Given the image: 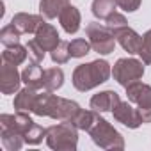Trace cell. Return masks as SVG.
I'll return each instance as SVG.
<instances>
[{
  "mask_svg": "<svg viewBox=\"0 0 151 151\" xmlns=\"http://www.w3.org/2000/svg\"><path fill=\"white\" fill-rule=\"evenodd\" d=\"M36 37V41L46 50V52H52L59 43H60V39H59V34H57V30H55V27H52L50 23H46V22H43L39 27H37V30H36V34H34Z\"/></svg>",
  "mask_w": 151,
  "mask_h": 151,
  "instance_id": "7c38bea8",
  "label": "cell"
},
{
  "mask_svg": "<svg viewBox=\"0 0 151 151\" xmlns=\"http://www.w3.org/2000/svg\"><path fill=\"white\" fill-rule=\"evenodd\" d=\"M78 128L71 121L57 123L50 128H46V144L50 149L55 151H73L78 144Z\"/></svg>",
  "mask_w": 151,
  "mask_h": 151,
  "instance_id": "3957f363",
  "label": "cell"
},
{
  "mask_svg": "<svg viewBox=\"0 0 151 151\" xmlns=\"http://www.w3.org/2000/svg\"><path fill=\"white\" fill-rule=\"evenodd\" d=\"M114 114V119L117 123H123L124 126L128 128H139L142 124V119H140V114H139V109L132 107L130 103L126 101H119L116 105V109L112 110Z\"/></svg>",
  "mask_w": 151,
  "mask_h": 151,
  "instance_id": "9c48e42d",
  "label": "cell"
},
{
  "mask_svg": "<svg viewBox=\"0 0 151 151\" xmlns=\"http://www.w3.org/2000/svg\"><path fill=\"white\" fill-rule=\"evenodd\" d=\"M50 55H52V60H53V62H57V64H66V62L69 60V57H71V53H69V43L60 41V43L50 52Z\"/></svg>",
  "mask_w": 151,
  "mask_h": 151,
  "instance_id": "484cf974",
  "label": "cell"
},
{
  "mask_svg": "<svg viewBox=\"0 0 151 151\" xmlns=\"http://www.w3.org/2000/svg\"><path fill=\"white\" fill-rule=\"evenodd\" d=\"M119 101L121 100L116 91H103L91 98V109L96 112H109V110H114Z\"/></svg>",
  "mask_w": 151,
  "mask_h": 151,
  "instance_id": "4fadbf2b",
  "label": "cell"
},
{
  "mask_svg": "<svg viewBox=\"0 0 151 151\" xmlns=\"http://www.w3.org/2000/svg\"><path fill=\"white\" fill-rule=\"evenodd\" d=\"M27 55H29L27 46H22V45L6 46V50L2 52V60L7 64H13V66H20L27 59Z\"/></svg>",
  "mask_w": 151,
  "mask_h": 151,
  "instance_id": "ffe728a7",
  "label": "cell"
},
{
  "mask_svg": "<svg viewBox=\"0 0 151 151\" xmlns=\"http://www.w3.org/2000/svg\"><path fill=\"white\" fill-rule=\"evenodd\" d=\"M89 135L93 137L94 144L103 149H123L124 147V140H123L121 133L100 116H98L96 123L91 126Z\"/></svg>",
  "mask_w": 151,
  "mask_h": 151,
  "instance_id": "277c9868",
  "label": "cell"
},
{
  "mask_svg": "<svg viewBox=\"0 0 151 151\" xmlns=\"http://www.w3.org/2000/svg\"><path fill=\"white\" fill-rule=\"evenodd\" d=\"M116 0H94L93 2V14L100 20H107L112 13H116Z\"/></svg>",
  "mask_w": 151,
  "mask_h": 151,
  "instance_id": "603a6c76",
  "label": "cell"
},
{
  "mask_svg": "<svg viewBox=\"0 0 151 151\" xmlns=\"http://www.w3.org/2000/svg\"><path fill=\"white\" fill-rule=\"evenodd\" d=\"M43 75L45 71L41 69V66L37 62H32L30 66H27L23 71H22V82H25V86L29 87H34V89H45V84H43Z\"/></svg>",
  "mask_w": 151,
  "mask_h": 151,
  "instance_id": "2e32d148",
  "label": "cell"
},
{
  "mask_svg": "<svg viewBox=\"0 0 151 151\" xmlns=\"http://www.w3.org/2000/svg\"><path fill=\"white\" fill-rule=\"evenodd\" d=\"M114 37L116 41L128 52V53H139L140 50V45H142V36H139L133 29H130L128 25L116 30L114 32Z\"/></svg>",
  "mask_w": 151,
  "mask_h": 151,
  "instance_id": "8fae6325",
  "label": "cell"
},
{
  "mask_svg": "<svg viewBox=\"0 0 151 151\" xmlns=\"http://www.w3.org/2000/svg\"><path fill=\"white\" fill-rule=\"evenodd\" d=\"M20 82H22V75L18 73L16 66L4 62L0 68V89L4 94H13L20 91Z\"/></svg>",
  "mask_w": 151,
  "mask_h": 151,
  "instance_id": "ba28073f",
  "label": "cell"
},
{
  "mask_svg": "<svg viewBox=\"0 0 151 151\" xmlns=\"http://www.w3.org/2000/svg\"><path fill=\"white\" fill-rule=\"evenodd\" d=\"M32 112L36 116H45V117H52L57 121H73V117L80 112V107L78 103L66 100V98H59L52 94V91L45 89L43 93H37Z\"/></svg>",
  "mask_w": 151,
  "mask_h": 151,
  "instance_id": "6da1fadb",
  "label": "cell"
},
{
  "mask_svg": "<svg viewBox=\"0 0 151 151\" xmlns=\"http://www.w3.org/2000/svg\"><path fill=\"white\" fill-rule=\"evenodd\" d=\"M59 22L68 34H77L80 29V11L75 6H68L59 14Z\"/></svg>",
  "mask_w": 151,
  "mask_h": 151,
  "instance_id": "9a60e30c",
  "label": "cell"
},
{
  "mask_svg": "<svg viewBox=\"0 0 151 151\" xmlns=\"http://www.w3.org/2000/svg\"><path fill=\"white\" fill-rule=\"evenodd\" d=\"M20 36L22 32L13 25H6L2 30H0V43H2L4 46H14V45H20Z\"/></svg>",
  "mask_w": 151,
  "mask_h": 151,
  "instance_id": "cb8c5ba5",
  "label": "cell"
},
{
  "mask_svg": "<svg viewBox=\"0 0 151 151\" xmlns=\"http://www.w3.org/2000/svg\"><path fill=\"white\" fill-rule=\"evenodd\" d=\"M96 119H98L96 110H82V109H80V112L73 117L71 123L77 126L78 130H86V132H89L91 126L96 123Z\"/></svg>",
  "mask_w": 151,
  "mask_h": 151,
  "instance_id": "7402d4cb",
  "label": "cell"
},
{
  "mask_svg": "<svg viewBox=\"0 0 151 151\" xmlns=\"http://www.w3.org/2000/svg\"><path fill=\"white\" fill-rule=\"evenodd\" d=\"M142 75H144V66L137 59H119L112 69L114 80L123 87L130 86L132 82H137L139 78H142Z\"/></svg>",
  "mask_w": 151,
  "mask_h": 151,
  "instance_id": "8992f818",
  "label": "cell"
},
{
  "mask_svg": "<svg viewBox=\"0 0 151 151\" xmlns=\"http://www.w3.org/2000/svg\"><path fill=\"white\" fill-rule=\"evenodd\" d=\"M36 98H37V89L27 86L25 89L18 91V94L14 98V109L16 110H23V112H32Z\"/></svg>",
  "mask_w": 151,
  "mask_h": 151,
  "instance_id": "e0dca14e",
  "label": "cell"
},
{
  "mask_svg": "<svg viewBox=\"0 0 151 151\" xmlns=\"http://www.w3.org/2000/svg\"><path fill=\"white\" fill-rule=\"evenodd\" d=\"M11 23L22 34H36L37 27L43 23V18L41 16H36V14H29V13H18V14L13 16Z\"/></svg>",
  "mask_w": 151,
  "mask_h": 151,
  "instance_id": "5bb4252c",
  "label": "cell"
},
{
  "mask_svg": "<svg viewBox=\"0 0 151 151\" xmlns=\"http://www.w3.org/2000/svg\"><path fill=\"white\" fill-rule=\"evenodd\" d=\"M68 6H69V0H41V4H39V13H41V16H45V18H48V20H53V18H57Z\"/></svg>",
  "mask_w": 151,
  "mask_h": 151,
  "instance_id": "ac0fdd59",
  "label": "cell"
},
{
  "mask_svg": "<svg viewBox=\"0 0 151 151\" xmlns=\"http://www.w3.org/2000/svg\"><path fill=\"white\" fill-rule=\"evenodd\" d=\"M43 84H45V89L46 91H57L62 87L64 84V73L60 68H50V69H45V75H43Z\"/></svg>",
  "mask_w": 151,
  "mask_h": 151,
  "instance_id": "d6986e66",
  "label": "cell"
},
{
  "mask_svg": "<svg viewBox=\"0 0 151 151\" xmlns=\"http://www.w3.org/2000/svg\"><path fill=\"white\" fill-rule=\"evenodd\" d=\"M126 96L139 109H151V86L142 84L140 80L132 82L126 86Z\"/></svg>",
  "mask_w": 151,
  "mask_h": 151,
  "instance_id": "30bf717a",
  "label": "cell"
},
{
  "mask_svg": "<svg viewBox=\"0 0 151 151\" xmlns=\"http://www.w3.org/2000/svg\"><path fill=\"white\" fill-rule=\"evenodd\" d=\"M2 144H4V147L6 149H9V151H18V149H22V146L25 144V139H23V135H20V133H16V132H13V130H9V128H2Z\"/></svg>",
  "mask_w": 151,
  "mask_h": 151,
  "instance_id": "44dd1931",
  "label": "cell"
},
{
  "mask_svg": "<svg viewBox=\"0 0 151 151\" xmlns=\"http://www.w3.org/2000/svg\"><path fill=\"white\" fill-rule=\"evenodd\" d=\"M0 124H2V128H9L25 137V133L30 130L34 121L29 117V114H25L23 110H18L16 114H2L0 116Z\"/></svg>",
  "mask_w": 151,
  "mask_h": 151,
  "instance_id": "52a82bcc",
  "label": "cell"
},
{
  "mask_svg": "<svg viewBox=\"0 0 151 151\" xmlns=\"http://www.w3.org/2000/svg\"><path fill=\"white\" fill-rule=\"evenodd\" d=\"M27 52H29V59L32 60V62H43V59H45V48L36 41V39H32V41H29L27 43Z\"/></svg>",
  "mask_w": 151,
  "mask_h": 151,
  "instance_id": "83f0119b",
  "label": "cell"
},
{
  "mask_svg": "<svg viewBox=\"0 0 151 151\" xmlns=\"http://www.w3.org/2000/svg\"><path fill=\"white\" fill-rule=\"evenodd\" d=\"M139 114H140L142 123H151V109H139Z\"/></svg>",
  "mask_w": 151,
  "mask_h": 151,
  "instance_id": "1f68e13d",
  "label": "cell"
},
{
  "mask_svg": "<svg viewBox=\"0 0 151 151\" xmlns=\"http://www.w3.org/2000/svg\"><path fill=\"white\" fill-rule=\"evenodd\" d=\"M110 64L107 60H93L89 64H80L73 71V86L82 93L98 87L110 77Z\"/></svg>",
  "mask_w": 151,
  "mask_h": 151,
  "instance_id": "7a4b0ae2",
  "label": "cell"
},
{
  "mask_svg": "<svg viewBox=\"0 0 151 151\" xmlns=\"http://www.w3.org/2000/svg\"><path fill=\"white\" fill-rule=\"evenodd\" d=\"M139 55L142 57L144 64H151V29L142 36V45H140Z\"/></svg>",
  "mask_w": 151,
  "mask_h": 151,
  "instance_id": "f1b7e54d",
  "label": "cell"
},
{
  "mask_svg": "<svg viewBox=\"0 0 151 151\" xmlns=\"http://www.w3.org/2000/svg\"><path fill=\"white\" fill-rule=\"evenodd\" d=\"M116 4H117L123 11L133 13V11H137V9L140 7V0H116Z\"/></svg>",
  "mask_w": 151,
  "mask_h": 151,
  "instance_id": "4dcf8cb0",
  "label": "cell"
},
{
  "mask_svg": "<svg viewBox=\"0 0 151 151\" xmlns=\"http://www.w3.org/2000/svg\"><path fill=\"white\" fill-rule=\"evenodd\" d=\"M91 48H93L91 43H89L87 39H82V37L69 41V53H71V57H75V59H80V57L87 55Z\"/></svg>",
  "mask_w": 151,
  "mask_h": 151,
  "instance_id": "d4e9b609",
  "label": "cell"
},
{
  "mask_svg": "<svg viewBox=\"0 0 151 151\" xmlns=\"http://www.w3.org/2000/svg\"><path fill=\"white\" fill-rule=\"evenodd\" d=\"M86 34L89 37V43L93 46L94 52L101 53V55H109L114 52L116 46V37L112 34V30L107 25L101 23H89L86 27Z\"/></svg>",
  "mask_w": 151,
  "mask_h": 151,
  "instance_id": "5b68a950",
  "label": "cell"
},
{
  "mask_svg": "<svg viewBox=\"0 0 151 151\" xmlns=\"http://www.w3.org/2000/svg\"><path fill=\"white\" fill-rule=\"evenodd\" d=\"M105 25L112 30V34L116 32V30H119V29H123V27H126L128 25V22H126V18L123 16V14H119V13H112L107 20H105Z\"/></svg>",
  "mask_w": 151,
  "mask_h": 151,
  "instance_id": "f546056e",
  "label": "cell"
},
{
  "mask_svg": "<svg viewBox=\"0 0 151 151\" xmlns=\"http://www.w3.org/2000/svg\"><path fill=\"white\" fill-rule=\"evenodd\" d=\"M43 137H46V128H43V126H39V124H32L30 126V130L25 133V142L27 144H39L41 140H43Z\"/></svg>",
  "mask_w": 151,
  "mask_h": 151,
  "instance_id": "4316f807",
  "label": "cell"
}]
</instances>
